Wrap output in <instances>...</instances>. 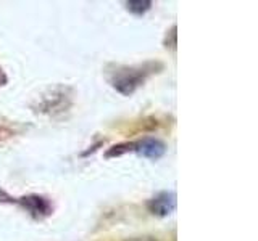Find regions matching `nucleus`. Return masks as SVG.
Instances as JSON below:
<instances>
[{
  "instance_id": "1",
  "label": "nucleus",
  "mask_w": 258,
  "mask_h": 241,
  "mask_svg": "<svg viewBox=\"0 0 258 241\" xmlns=\"http://www.w3.org/2000/svg\"><path fill=\"white\" fill-rule=\"evenodd\" d=\"M144 80V72H141L139 69H126L123 72H119V74L115 77L113 80V85H115L116 90H119L121 93L124 95H129L136 90V87L142 84Z\"/></svg>"
},
{
  "instance_id": "2",
  "label": "nucleus",
  "mask_w": 258,
  "mask_h": 241,
  "mask_svg": "<svg viewBox=\"0 0 258 241\" xmlns=\"http://www.w3.org/2000/svg\"><path fill=\"white\" fill-rule=\"evenodd\" d=\"M174 206H176V199H174V195H171V193H161V195L153 198L149 203L150 212L157 214V215L169 214L174 209Z\"/></svg>"
},
{
  "instance_id": "3",
  "label": "nucleus",
  "mask_w": 258,
  "mask_h": 241,
  "mask_svg": "<svg viewBox=\"0 0 258 241\" xmlns=\"http://www.w3.org/2000/svg\"><path fill=\"white\" fill-rule=\"evenodd\" d=\"M134 150L139 151L141 155L147 156V158L157 159L160 156H163L165 145L161 143L160 140H155V139H144L139 143H134Z\"/></svg>"
},
{
  "instance_id": "4",
  "label": "nucleus",
  "mask_w": 258,
  "mask_h": 241,
  "mask_svg": "<svg viewBox=\"0 0 258 241\" xmlns=\"http://www.w3.org/2000/svg\"><path fill=\"white\" fill-rule=\"evenodd\" d=\"M23 204L26 206L32 214H48L50 212V204L40 196L23 198Z\"/></svg>"
},
{
  "instance_id": "5",
  "label": "nucleus",
  "mask_w": 258,
  "mask_h": 241,
  "mask_svg": "<svg viewBox=\"0 0 258 241\" xmlns=\"http://www.w3.org/2000/svg\"><path fill=\"white\" fill-rule=\"evenodd\" d=\"M133 150H134V143H119V145H115V147H111L107 151V158L121 156V155H124V153L133 151Z\"/></svg>"
},
{
  "instance_id": "6",
  "label": "nucleus",
  "mask_w": 258,
  "mask_h": 241,
  "mask_svg": "<svg viewBox=\"0 0 258 241\" xmlns=\"http://www.w3.org/2000/svg\"><path fill=\"white\" fill-rule=\"evenodd\" d=\"M126 5L129 8V12H133L136 15H142L147 10H150L152 2H147V0H144V2H142V0H137V2H127Z\"/></svg>"
},
{
  "instance_id": "7",
  "label": "nucleus",
  "mask_w": 258,
  "mask_h": 241,
  "mask_svg": "<svg viewBox=\"0 0 258 241\" xmlns=\"http://www.w3.org/2000/svg\"><path fill=\"white\" fill-rule=\"evenodd\" d=\"M10 135H12V132H10V131H7V129H2V127H0V142L7 140Z\"/></svg>"
}]
</instances>
